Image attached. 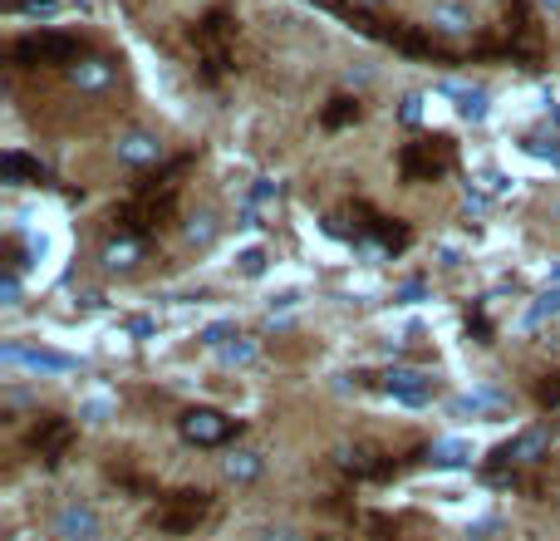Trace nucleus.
Masks as SVG:
<instances>
[{"instance_id":"obj_26","label":"nucleus","mask_w":560,"mask_h":541,"mask_svg":"<svg viewBox=\"0 0 560 541\" xmlns=\"http://www.w3.org/2000/svg\"><path fill=\"white\" fill-rule=\"evenodd\" d=\"M231 335H236V325H231V320H217V325H207V330H202V345L222 350V345L231 340Z\"/></svg>"},{"instance_id":"obj_20","label":"nucleus","mask_w":560,"mask_h":541,"mask_svg":"<svg viewBox=\"0 0 560 541\" xmlns=\"http://www.w3.org/2000/svg\"><path fill=\"white\" fill-rule=\"evenodd\" d=\"M457 109H462V119H472V123H482L487 119V89H457Z\"/></svg>"},{"instance_id":"obj_31","label":"nucleus","mask_w":560,"mask_h":541,"mask_svg":"<svg viewBox=\"0 0 560 541\" xmlns=\"http://www.w3.org/2000/svg\"><path fill=\"white\" fill-rule=\"evenodd\" d=\"M104 414H109V404H104V399H94V404L84 409V419H89V423H99V419H104Z\"/></svg>"},{"instance_id":"obj_15","label":"nucleus","mask_w":560,"mask_h":541,"mask_svg":"<svg viewBox=\"0 0 560 541\" xmlns=\"http://www.w3.org/2000/svg\"><path fill=\"white\" fill-rule=\"evenodd\" d=\"M138 256H143V241L138 237H123V241H109V246H104V266H109V271L138 266Z\"/></svg>"},{"instance_id":"obj_30","label":"nucleus","mask_w":560,"mask_h":541,"mask_svg":"<svg viewBox=\"0 0 560 541\" xmlns=\"http://www.w3.org/2000/svg\"><path fill=\"white\" fill-rule=\"evenodd\" d=\"M398 119L418 123V119H423V99H418V94H408V99H403V109H398Z\"/></svg>"},{"instance_id":"obj_21","label":"nucleus","mask_w":560,"mask_h":541,"mask_svg":"<svg viewBox=\"0 0 560 541\" xmlns=\"http://www.w3.org/2000/svg\"><path fill=\"white\" fill-rule=\"evenodd\" d=\"M551 315H560V291H541L536 305L526 310V325H541V320H551Z\"/></svg>"},{"instance_id":"obj_23","label":"nucleus","mask_w":560,"mask_h":541,"mask_svg":"<svg viewBox=\"0 0 560 541\" xmlns=\"http://www.w3.org/2000/svg\"><path fill=\"white\" fill-rule=\"evenodd\" d=\"M354 119H359V104H354V99H335L320 123H325V128H344V123H354Z\"/></svg>"},{"instance_id":"obj_6","label":"nucleus","mask_w":560,"mask_h":541,"mask_svg":"<svg viewBox=\"0 0 560 541\" xmlns=\"http://www.w3.org/2000/svg\"><path fill=\"white\" fill-rule=\"evenodd\" d=\"M207 512H212V497L207 492H177V497H168L158 507V527L163 532H192Z\"/></svg>"},{"instance_id":"obj_12","label":"nucleus","mask_w":560,"mask_h":541,"mask_svg":"<svg viewBox=\"0 0 560 541\" xmlns=\"http://www.w3.org/2000/svg\"><path fill=\"white\" fill-rule=\"evenodd\" d=\"M158 158H163V143H158L153 133H123V138H118V163L148 168V163H158Z\"/></svg>"},{"instance_id":"obj_16","label":"nucleus","mask_w":560,"mask_h":541,"mask_svg":"<svg viewBox=\"0 0 560 541\" xmlns=\"http://www.w3.org/2000/svg\"><path fill=\"white\" fill-rule=\"evenodd\" d=\"M467 458H472V448H467V443H457V438H443V443H433V448H428V463H433V468H462Z\"/></svg>"},{"instance_id":"obj_9","label":"nucleus","mask_w":560,"mask_h":541,"mask_svg":"<svg viewBox=\"0 0 560 541\" xmlns=\"http://www.w3.org/2000/svg\"><path fill=\"white\" fill-rule=\"evenodd\" d=\"M69 443H74V423L69 419H40L35 423V433H30V448H35L45 463H55Z\"/></svg>"},{"instance_id":"obj_34","label":"nucleus","mask_w":560,"mask_h":541,"mask_svg":"<svg viewBox=\"0 0 560 541\" xmlns=\"http://www.w3.org/2000/svg\"><path fill=\"white\" fill-rule=\"evenodd\" d=\"M556 438H560V428H556Z\"/></svg>"},{"instance_id":"obj_3","label":"nucleus","mask_w":560,"mask_h":541,"mask_svg":"<svg viewBox=\"0 0 560 541\" xmlns=\"http://www.w3.org/2000/svg\"><path fill=\"white\" fill-rule=\"evenodd\" d=\"M452 163H457V148H452V138H443V133L418 138V143H408V148L398 153V168H403V178L408 182L443 178V173H452Z\"/></svg>"},{"instance_id":"obj_18","label":"nucleus","mask_w":560,"mask_h":541,"mask_svg":"<svg viewBox=\"0 0 560 541\" xmlns=\"http://www.w3.org/2000/svg\"><path fill=\"white\" fill-rule=\"evenodd\" d=\"M369 232L379 237V251H403L408 246V227H393L389 217H369Z\"/></svg>"},{"instance_id":"obj_4","label":"nucleus","mask_w":560,"mask_h":541,"mask_svg":"<svg viewBox=\"0 0 560 541\" xmlns=\"http://www.w3.org/2000/svg\"><path fill=\"white\" fill-rule=\"evenodd\" d=\"M546 448H551V428H526V433H516L511 443H502L492 458H497V468H492V482H506L502 468L511 463H536V458H546Z\"/></svg>"},{"instance_id":"obj_2","label":"nucleus","mask_w":560,"mask_h":541,"mask_svg":"<svg viewBox=\"0 0 560 541\" xmlns=\"http://www.w3.org/2000/svg\"><path fill=\"white\" fill-rule=\"evenodd\" d=\"M10 60L20 69H35V64H79V40L64 35V30H30L10 45Z\"/></svg>"},{"instance_id":"obj_8","label":"nucleus","mask_w":560,"mask_h":541,"mask_svg":"<svg viewBox=\"0 0 560 541\" xmlns=\"http://www.w3.org/2000/svg\"><path fill=\"white\" fill-rule=\"evenodd\" d=\"M384 389H389L398 404H413V409H423L433 399V379L418 374V369H389L384 374Z\"/></svg>"},{"instance_id":"obj_28","label":"nucleus","mask_w":560,"mask_h":541,"mask_svg":"<svg viewBox=\"0 0 560 541\" xmlns=\"http://www.w3.org/2000/svg\"><path fill=\"white\" fill-rule=\"evenodd\" d=\"M536 399H541L546 409H560V374H546V384L536 389Z\"/></svg>"},{"instance_id":"obj_1","label":"nucleus","mask_w":560,"mask_h":541,"mask_svg":"<svg viewBox=\"0 0 560 541\" xmlns=\"http://www.w3.org/2000/svg\"><path fill=\"white\" fill-rule=\"evenodd\" d=\"M192 40H197V60H202V79H222L226 64H231V40H236V20L226 15V10H212L197 30H192Z\"/></svg>"},{"instance_id":"obj_19","label":"nucleus","mask_w":560,"mask_h":541,"mask_svg":"<svg viewBox=\"0 0 560 541\" xmlns=\"http://www.w3.org/2000/svg\"><path fill=\"white\" fill-rule=\"evenodd\" d=\"M467 25H472V15H467L462 5H438V10H433V25H428V30L457 35V30H467Z\"/></svg>"},{"instance_id":"obj_33","label":"nucleus","mask_w":560,"mask_h":541,"mask_svg":"<svg viewBox=\"0 0 560 541\" xmlns=\"http://www.w3.org/2000/svg\"><path fill=\"white\" fill-rule=\"evenodd\" d=\"M128 330H133V335H153V320H143V315H138V320H128Z\"/></svg>"},{"instance_id":"obj_5","label":"nucleus","mask_w":560,"mask_h":541,"mask_svg":"<svg viewBox=\"0 0 560 541\" xmlns=\"http://www.w3.org/2000/svg\"><path fill=\"white\" fill-rule=\"evenodd\" d=\"M177 428H182V438L197 443V448H222L236 423L226 419V414H217V409H187V414L177 419Z\"/></svg>"},{"instance_id":"obj_11","label":"nucleus","mask_w":560,"mask_h":541,"mask_svg":"<svg viewBox=\"0 0 560 541\" xmlns=\"http://www.w3.org/2000/svg\"><path fill=\"white\" fill-rule=\"evenodd\" d=\"M5 364L45 369V374H69V369H79V360H69V355H55V350H25V345H5Z\"/></svg>"},{"instance_id":"obj_32","label":"nucleus","mask_w":560,"mask_h":541,"mask_svg":"<svg viewBox=\"0 0 560 541\" xmlns=\"http://www.w3.org/2000/svg\"><path fill=\"white\" fill-rule=\"evenodd\" d=\"M418 296H423V286H418V281H408V286L398 291V301H418Z\"/></svg>"},{"instance_id":"obj_13","label":"nucleus","mask_w":560,"mask_h":541,"mask_svg":"<svg viewBox=\"0 0 560 541\" xmlns=\"http://www.w3.org/2000/svg\"><path fill=\"white\" fill-rule=\"evenodd\" d=\"M69 74H74V84H79L84 94H104V89L113 84V64L109 60H79Z\"/></svg>"},{"instance_id":"obj_29","label":"nucleus","mask_w":560,"mask_h":541,"mask_svg":"<svg viewBox=\"0 0 560 541\" xmlns=\"http://www.w3.org/2000/svg\"><path fill=\"white\" fill-rule=\"evenodd\" d=\"M261 271H266V251H256V246L241 251V276H261Z\"/></svg>"},{"instance_id":"obj_22","label":"nucleus","mask_w":560,"mask_h":541,"mask_svg":"<svg viewBox=\"0 0 560 541\" xmlns=\"http://www.w3.org/2000/svg\"><path fill=\"white\" fill-rule=\"evenodd\" d=\"M212 237H217V217H212V212H197V217L187 222V241H192V246H207Z\"/></svg>"},{"instance_id":"obj_17","label":"nucleus","mask_w":560,"mask_h":541,"mask_svg":"<svg viewBox=\"0 0 560 541\" xmlns=\"http://www.w3.org/2000/svg\"><path fill=\"white\" fill-rule=\"evenodd\" d=\"M261 468H266L261 453H231V458H226V478L231 482H256L261 478Z\"/></svg>"},{"instance_id":"obj_7","label":"nucleus","mask_w":560,"mask_h":541,"mask_svg":"<svg viewBox=\"0 0 560 541\" xmlns=\"http://www.w3.org/2000/svg\"><path fill=\"white\" fill-rule=\"evenodd\" d=\"M50 532L59 541H99L104 537V527H99V512L94 507H84V502H69V507H59L55 522H50Z\"/></svg>"},{"instance_id":"obj_25","label":"nucleus","mask_w":560,"mask_h":541,"mask_svg":"<svg viewBox=\"0 0 560 541\" xmlns=\"http://www.w3.org/2000/svg\"><path fill=\"white\" fill-rule=\"evenodd\" d=\"M0 305H20V271L15 266H5V276H0Z\"/></svg>"},{"instance_id":"obj_14","label":"nucleus","mask_w":560,"mask_h":541,"mask_svg":"<svg viewBox=\"0 0 560 541\" xmlns=\"http://www.w3.org/2000/svg\"><path fill=\"white\" fill-rule=\"evenodd\" d=\"M497 409H506L502 394H492V389H477V394H462V399H452V414L457 419H477V414H497Z\"/></svg>"},{"instance_id":"obj_27","label":"nucleus","mask_w":560,"mask_h":541,"mask_svg":"<svg viewBox=\"0 0 560 541\" xmlns=\"http://www.w3.org/2000/svg\"><path fill=\"white\" fill-rule=\"evenodd\" d=\"M5 10H35V15H55L59 0H5Z\"/></svg>"},{"instance_id":"obj_24","label":"nucleus","mask_w":560,"mask_h":541,"mask_svg":"<svg viewBox=\"0 0 560 541\" xmlns=\"http://www.w3.org/2000/svg\"><path fill=\"white\" fill-rule=\"evenodd\" d=\"M217 360H222V364H251V360H256V345H251V340L222 345V350H217Z\"/></svg>"},{"instance_id":"obj_10","label":"nucleus","mask_w":560,"mask_h":541,"mask_svg":"<svg viewBox=\"0 0 560 541\" xmlns=\"http://www.w3.org/2000/svg\"><path fill=\"white\" fill-rule=\"evenodd\" d=\"M45 178H50V168H45L40 158L20 153V148H10V153L0 158V182H10V187H30V182H45Z\"/></svg>"}]
</instances>
